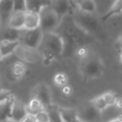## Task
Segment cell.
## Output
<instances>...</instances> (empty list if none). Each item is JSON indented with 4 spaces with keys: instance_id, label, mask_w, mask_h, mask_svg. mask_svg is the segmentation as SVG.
Wrapping results in <instances>:
<instances>
[{
    "instance_id": "6da1fadb",
    "label": "cell",
    "mask_w": 122,
    "mask_h": 122,
    "mask_svg": "<svg viewBox=\"0 0 122 122\" xmlns=\"http://www.w3.org/2000/svg\"><path fill=\"white\" fill-rule=\"evenodd\" d=\"M79 71L86 80L96 79L103 75L104 65L99 56L89 52L87 56L80 59Z\"/></svg>"
},
{
    "instance_id": "7a4b0ae2",
    "label": "cell",
    "mask_w": 122,
    "mask_h": 122,
    "mask_svg": "<svg viewBox=\"0 0 122 122\" xmlns=\"http://www.w3.org/2000/svg\"><path fill=\"white\" fill-rule=\"evenodd\" d=\"M41 50H46L52 52L59 59L62 58L64 51V40L62 37L54 32L43 33L42 40L41 44L38 48Z\"/></svg>"
},
{
    "instance_id": "3957f363",
    "label": "cell",
    "mask_w": 122,
    "mask_h": 122,
    "mask_svg": "<svg viewBox=\"0 0 122 122\" xmlns=\"http://www.w3.org/2000/svg\"><path fill=\"white\" fill-rule=\"evenodd\" d=\"M40 16V29L43 33L56 32L60 25L61 19L51 7L46 6L39 13Z\"/></svg>"
},
{
    "instance_id": "277c9868",
    "label": "cell",
    "mask_w": 122,
    "mask_h": 122,
    "mask_svg": "<svg viewBox=\"0 0 122 122\" xmlns=\"http://www.w3.org/2000/svg\"><path fill=\"white\" fill-rule=\"evenodd\" d=\"M14 54H15L19 60L29 64L36 63L41 59V54L39 49L29 47L20 43Z\"/></svg>"
},
{
    "instance_id": "5b68a950",
    "label": "cell",
    "mask_w": 122,
    "mask_h": 122,
    "mask_svg": "<svg viewBox=\"0 0 122 122\" xmlns=\"http://www.w3.org/2000/svg\"><path fill=\"white\" fill-rule=\"evenodd\" d=\"M43 37V32L40 27L34 29H24L21 30L19 43L26 47L38 49Z\"/></svg>"
},
{
    "instance_id": "8992f818",
    "label": "cell",
    "mask_w": 122,
    "mask_h": 122,
    "mask_svg": "<svg viewBox=\"0 0 122 122\" xmlns=\"http://www.w3.org/2000/svg\"><path fill=\"white\" fill-rule=\"evenodd\" d=\"M31 98H35L39 100L45 108L51 106L52 104V95L51 91L49 86L44 83H39L36 85L31 92Z\"/></svg>"
},
{
    "instance_id": "52a82bcc",
    "label": "cell",
    "mask_w": 122,
    "mask_h": 122,
    "mask_svg": "<svg viewBox=\"0 0 122 122\" xmlns=\"http://www.w3.org/2000/svg\"><path fill=\"white\" fill-rule=\"evenodd\" d=\"M77 113L81 122H98L101 114L91 103L81 108L79 111H77Z\"/></svg>"
},
{
    "instance_id": "ba28073f",
    "label": "cell",
    "mask_w": 122,
    "mask_h": 122,
    "mask_svg": "<svg viewBox=\"0 0 122 122\" xmlns=\"http://www.w3.org/2000/svg\"><path fill=\"white\" fill-rule=\"evenodd\" d=\"M71 2L69 0H51L50 6L59 17L62 19L69 14L71 10Z\"/></svg>"
},
{
    "instance_id": "9c48e42d",
    "label": "cell",
    "mask_w": 122,
    "mask_h": 122,
    "mask_svg": "<svg viewBox=\"0 0 122 122\" xmlns=\"http://www.w3.org/2000/svg\"><path fill=\"white\" fill-rule=\"evenodd\" d=\"M14 12L13 0H1L0 1V25H6Z\"/></svg>"
},
{
    "instance_id": "30bf717a",
    "label": "cell",
    "mask_w": 122,
    "mask_h": 122,
    "mask_svg": "<svg viewBox=\"0 0 122 122\" xmlns=\"http://www.w3.org/2000/svg\"><path fill=\"white\" fill-rule=\"evenodd\" d=\"M22 29H16L6 25H0V41H19Z\"/></svg>"
},
{
    "instance_id": "8fae6325",
    "label": "cell",
    "mask_w": 122,
    "mask_h": 122,
    "mask_svg": "<svg viewBox=\"0 0 122 122\" xmlns=\"http://www.w3.org/2000/svg\"><path fill=\"white\" fill-rule=\"evenodd\" d=\"M26 114H28L26 105L21 100L16 99L12 106L10 119L16 122H20L25 116H26Z\"/></svg>"
},
{
    "instance_id": "7c38bea8",
    "label": "cell",
    "mask_w": 122,
    "mask_h": 122,
    "mask_svg": "<svg viewBox=\"0 0 122 122\" xmlns=\"http://www.w3.org/2000/svg\"><path fill=\"white\" fill-rule=\"evenodd\" d=\"M25 22V12L16 11L14 12L9 21L7 25L16 29H23Z\"/></svg>"
},
{
    "instance_id": "4fadbf2b",
    "label": "cell",
    "mask_w": 122,
    "mask_h": 122,
    "mask_svg": "<svg viewBox=\"0 0 122 122\" xmlns=\"http://www.w3.org/2000/svg\"><path fill=\"white\" fill-rule=\"evenodd\" d=\"M59 116L63 122H81L76 110L70 108L57 106Z\"/></svg>"
},
{
    "instance_id": "5bb4252c",
    "label": "cell",
    "mask_w": 122,
    "mask_h": 122,
    "mask_svg": "<svg viewBox=\"0 0 122 122\" xmlns=\"http://www.w3.org/2000/svg\"><path fill=\"white\" fill-rule=\"evenodd\" d=\"M40 27V16L39 13L33 12H25L24 29L30 30L39 28Z\"/></svg>"
},
{
    "instance_id": "9a60e30c",
    "label": "cell",
    "mask_w": 122,
    "mask_h": 122,
    "mask_svg": "<svg viewBox=\"0 0 122 122\" xmlns=\"http://www.w3.org/2000/svg\"><path fill=\"white\" fill-rule=\"evenodd\" d=\"M51 4V0H26V11L40 13L45 7Z\"/></svg>"
},
{
    "instance_id": "2e32d148",
    "label": "cell",
    "mask_w": 122,
    "mask_h": 122,
    "mask_svg": "<svg viewBox=\"0 0 122 122\" xmlns=\"http://www.w3.org/2000/svg\"><path fill=\"white\" fill-rule=\"evenodd\" d=\"M16 99L14 95L6 101L0 104V122H4L11 118L12 106Z\"/></svg>"
},
{
    "instance_id": "e0dca14e",
    "label": "cell",
    "mask_w": 122,
    "mask_h": 122,
    "mask_svg": "<svg viewBox=\"0 0 122 122\" xmlns=\"http://www.w3.org/2000/svg\"><path fill=\"white\" fill-rule=\"evenodd\" d=\"M19 45V41H8L2 40L0 41V51L1 53L2 58H5L9 55L14 53L15 50Z\"/></svg>"
},
{
    "instance_id": "ac0fdd59",
    "label": "cell",
    "mask_w": 122,
    "mask_h": 122,
    "mask_svg": "<svg viewBox=\"0 0 122 122\" xmlns=\"http://www.w3.org/2000/svg\"><path fill=\"white\" fill-rule=\"evenodd\" d=\"M76 5L80 12L92 14L97 11V4L94 0H76Z\"/></svg>"
},
{
    "instance_id": "d6986e66",
    "label": "cell",
    "mask_w": 122,
    "mask_h": 122,
    "mask_svg": "<svg viewBox=\"0 0 122 122\" xmlns=\"http://www.w3.org/2000/svg\"><path fill=\"white\" fill-rule=\"evenodd\" d=\"M26 71V65L25 63L21 60H16L14 62L11 66V72L14 77L19 79L22 78Z\"/></svg>"
},
{
    "instance_id": "ffe728a7",
    "label": "cell",
    "mask_w": 122,
    "mask_h": 122,
    "mask_svg": "<svg viewBox=\"0 0 122 122\" xmlns=\"http://www.w3.org/2000/svg\"><path fill=\"white\" fill-rule=\"evenodd\" d=\"M122 13V0H114L109 8V11L105 14L102 19L103 22L107 21L109 18L111 17L115 16V15H119Z\"/></svg>"
},
{
    "instance_id": "44dd1931",
    "label": "cell",
    "mask_w": 122,
    "mask_h": 122,
    "mask_svg": "<svg viewBox=\"0 0 122 122\" xmlns=\"http://www.w3.org/2000/svg\"><path fill=\"white\" fill-rule=\"evenodd\" d=\"M26 107L28 114L34 115H36L39 112L45 109V107L43 105V104L39 100L35 98H31L29 100L28 104L26 105Z\"/></svg>"
},
{
    "instance_id": "7402d4cb",
    "label": "cell",
    "mask_w": 122,
    "mask_h": 122,
    "mask_svg": "<svg viewBox=\"0 0 122 122\" xmlns=\"http://www.w3.org/2000/svg\"><path fill=\"white\" fill-rule=\"evenodd\" d=\"M90 103L100 113H102V111H104V110H106L108 108V106H107L104 99L103 98L102 95H100V96H98L94 98L91 101Z\"/></svg>"
},
{
    "instance_id": "603a6c76",
    "label": "cell",
    "mask_w": 122,
    "mask_h": 122,
    "mask_svg": "<svg viewBox=\"0 0 122 122\" xmlns=\"http://www.w3.org/2000/svg\"><path fill=\"white\" fill-rule=\"evenodd\" d=\"M68 76L66 73H62V72H59L57 73L54 75V83L55 84L56 86L59 87V88H62L64 86L67 85L68 83Z\"/></svg>"
},
{
    "instance_id": "cb8c5ba5",
    "label": "cell",
    "mask_w": 122,
    "mask_h": 122,
    "mask_svg": "<svg viewBox=\"0 0 122 122\" xmlns=\"http://www.w3.org/2000/svg\"><path fill=\"white\" fill-rule=\"evenodd\" d=\"M103 98L104 99L108 107L109 106H115L118 97L117 96L116 93L112 91H107L102 94Z\"/></svg>"
},
{
    "instance_id": "d4e9b609",
    "label": "cell",
    "mask_w": 122,
    "mask_h": 122,
    "mask_svg": "<svg viewBox=\"0 0 122 122\" xmlns=\"http://www.w3.org/2000/svg\"><path fill=\"white\" fill-rule=\"evenodd\" d=\"M35 116L37 122H50L49 114L46 109L39 112Z\"/></svg>"
},
{
    "instance_id": "484cf974",
    "label": "cell",
    "mask_w": 122,
    "mask_h": 122,
    "mask_svg": "<svg viewBox=\"0 0 122 122\" xmlns=\"http://www.w3.org/2000/svg\"><path fill=\"white\" fill-rule=\"evenodd\" d=\"M14 12L23 11L26 12V0H13Z\"/></svg>"
},
{
    "instance_id": "4316f807",
    "label": "cell",
    "mask_w": 122,
    "mask_h": 122,
    "mask_svg": "<svg viewBox=\"0 0 122 122\" xmlns=\"http://www.w3.org/2000/svg\"><path fill=\"white\" fill-rule=\"evenodd\" d=\"M14 94L9 90L6 89H1L0 88V104L9 100Z\"/></svg>"
},
{
    "instance_id": "83f0119b",
    "label": "cell",
    "mask_w": 122,
    "mask_h": 122,
    "mask_svg": "<svg viewBox=\"0 0 122 122\" xmlns=\"http://www.w3.org/2000/svg\"><path fill=\"white\" fill-rule=\"evenodd\" d=\"M89 53V50L87 47H84V46H81L79 47L76 51V55L80 58L82 59L84 58H85L86 56H87Z\"/></svg>"
},
{
    "instance_id": "f1b7e54d",
    "label": "cell",
    "mask_w": 122,
    "mask_h": 122,
    "mask_svg": "<svg viewBox=\"0 0 122 122\" xmlns=\"http://www.w3.org/2000/svg\"><path fill=\"white\" fill-rule=\"evenodd\" d=\"M20 122H37V121L35 115L28 114L20 121Z\"/></svg>"
},
{
    "instance_id": "f546056e",
    "label": "cell",
    "mask_w": 122,
    "mask_h": 122,
    "mask_svg": "<svg viewBox=\"0 0 122 122\" xmlns=\"http://www.w3.org/2000/svg\"><path fill=\"white\" fill-rule=\"evenodd\" d=\"M72 91H72V88L69 85H68V84L61 88V93L64 96H70L72 93Z\"/></svg>"
},
{
    "instance_id": "4dcf8cb0",
    "label": "cell",
    "mask_w": 122,
    "mask_h": 122,
    "mask_svg": "<svg viewBox=\"0 0 122 122\" xmlns=\"http://www.w3.org/2000/svg\"><path fill=\"white\" fill-rule=\"evenodd\" d=\"M114 46L118 51H120V53L122 52V34L119 35V37L116 40Z\"/></svg>"
},
{
    "instance_id": "1f68e13d",
    "label": "cell",
    "mask_w": 122,
    "mask_h": 122,
    "mask_svg": "<svg viewBox=\"0 0 122 122\" xmlns=\"http://www.w3.org/2000/svg\"><path fill=\"white\" fill-rule=\"evenodd\" d=\"M115 106H116L119 109H120V110H122V96L117 99V103H116Z\"/></svg>"
},
{
    "instance_id": "d6a6232c",
    "label": "cell",
    "mask_w": 122,
    "mask_h": 122,
    "mask_svg": "<svg viewBox=\"0 0 122 122\" xmlns=\"http://www.w3.org/2000/svg\"><path fill=\"white\" fill-rule=\"evenodd\" d=\"M122 122V120L119 117V116H117V117H116V118H114V119L110 120L109 122Z\"/></svg>"
},
{
    "instance_id": "836d02e7",
    "label": "cell",
    "mask_w": 122,
    "mask_h": 122,
    "mask_svg": "<svg viewBox=\"0 0 122 122\" xmlns=\"http://www.w3.org/2000/svg\"><path fill=\"white\" fill-rule=\"evenodd\" d=\"M4 122H16V121H14V120H13V119H7V120L4 121Z\"/></svg>"
},
{
    "instance_id": "e575fe53",
    "label": "cell",
    "mask_w": 122,
    "mask_h": 122,
    "mask_svg": "<svg viewBox=\"0 0 122 122\" xmlns=\"http://www.w3.org/2000/svg\"><path fill=\"white\" fill-rule=\"evenodd\" d=\"M119 60H120L121 63L122 64V52L120 53V55H119Z\"/></svg>"
},
{
    "instance_id": "d590c367",
    "label": "cell",
    "mask_w": 122,
    "mask_h": 122,
    "mask_svg": "<svg viewBox=\"0 0 122 122\" xmlns=\"http://www.w3.org/2000/svg\"><path fill=\"white\" fill-rule=\"evenodd\" d=\"M2 59H3V58H2V56H1V51H0V62H1V60H2Z\"/></svg>"
},
{
    "instance_id": "8d00e7d4",
    "label": "cell",
    "mask_w": 122,
    "mask_h": 122,
    "mask_svg": "<svg viewBox=\"0 0 122 122\" xmlns=\"http://www.w3.org/2000/svg\"><path fill=\"white\" fill-rule=\"evenodd\" d=\"M69 1H70L71 2H72V1H73V0H69Z\"/></svg>"
},
{
    "instance_id": "74e56055",
    "label": "cell",
    "mask_w": 122,
    "mask_h": 122,
    "mask_svg": "<svg viewBox=\"0 0 122 122\" xmlns=\"http://www.w3.org/2000/svg\"><path fill=\"white\" fill-rule=\"evenodd\" d=\"M0 1H1V0H0Z\"/></svg>"
},
{
    "instance_id": "f35d334b",
    "label": "cell",
    "mask_w": 122,
    "mask_h": 122,
    "mask_svg": "<svg viewBox=\"0 0 122 122\" xmlns=\"http://www.w3.org/2000/svg\"></svg>"
}]
</instances>
